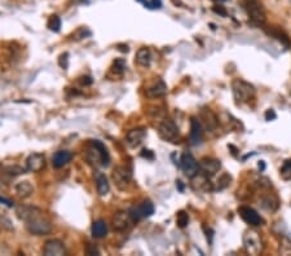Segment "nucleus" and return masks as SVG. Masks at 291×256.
Wrapping results in <instances>:
<instances>
[{
	"mask_svg": "<svg viewBox=\"0 0 291 256\" xmlns=\"http://www.w3.org/2000/svg\"><path fill=\"white\" fill-rule=\"evenodd\" d=\"M86 159L88 161L89 165L96 166V167H98V166L106 167L110 162L108 149L98 140H91L88 142L86 148Z\"/></svg>",
	"mask_w": 291,
	"mask_h": 256,
	"instance_id": "f257e3e1",
	"label": "nucleus"
},
{
	"mask_svg": "<svg viewBox=\"0 0 291 256\" xmlns=\"http://www.w3.org/2000/svg\"><path fill=\"white\" fill-rule=\"evenodd\" d=\"M26 223V229L32 236H47L52 232L51 222L43 215V211H38L35 215L27 220Z\"/></svg>",
	"mask_w": 291,
	"mask_h": 256,
	"instance_id": "f03ea898",
	"label": "nucleus"
},
{
	"mask_svg": "<svg viewBox=\"0 0 291 256\" xmlns=\"http://www.w3.org/2000/svg\"><path fill=\"white\" fill-rule=\"evenodd\" d=\"M232 89H233L234 100L240 104H247L251 100L255 98L257 91L253 84L244 79H236L232 83Z\"/></svg>",
	"mask_w": 291,
	"mask_h": 256,
	"instance_id": "7ed1b4c3",
	"label": "nucleus"
},
{
	"mask_svg": "<svg viewBox=\"0 0 291 256\" xmlns=\"http://www.w3.org/2000/svg\"><path fill=\"white\" fill-rule=\"evenodd\" d=\"M242 241H244L245 251L247 254H250V255H260L263 253L264 244H263L262 236L257 231L249 229V231L245 232Z\"/></svg>",
	"mask_w": 291,
	"mask_h": 256,
	"instance_id": "20e7f679",
	"label": "nucleus"
},
{
	"mask_svg": "<svg viewBox=\"0 0 291 256\" xmlns=\"http://www.w3.org/2000/svg\"><path fill=\"white\" fill-rule=\"evenodd\" d=\"M244 8L246 10L247 16L250 17L251 22L258 26H263L266 23V9L258 0H246L244 3Z\"/></svg>",
	"mask_w": 291,
	"mask_h": 256,
	"instance_id": "39448f33",
	"label": "nucleus"
},
{
	"mask_svg": "<svg viewBox=\"0 0 291 256\" xmlns=\"http://www.w3.org/2000/svg\"><path fill=\"white\" fill-rule=\"evenodd\" d=\"M111 179L119 190H126L132 181V171L126 166H117L111 172Z\"/></svg>",
	"mask_w": 291,
	"mask_h": 256,
	"instance_id": "423d86ee",
	"label": "nucleus"
},
{
	"mask_svg": "<svg viewBox=\"0 0 291 256\" xmlns=\"http://www.w3.org/2000/svg\"><path fill=\"white\" fill-rule=\"evenodd\" d=\"M158 135L165 141L174 142L175 140L179 139L180 132H179V127L174 120L166 118L158 124Z\"/></svg>",
	"mask_w": 291,
	"mask_h": 256,
	"instance_id": "0eeeda50",
	"label": "nucleus"
},
{
	"mask_svg": "<svg viewBox=\"0 0 291 256\" xmlns=\"http://www.w3.org/2000/svg\"><path fill=\"white\" fill-rule=\"evenodd\" d=\"M155 209L154 205H153L150 201H144L143 203H140L139 206H135L130 210V215L132 218L133 222H139V220H143V219L150 218V216L154 214Z\"/></svg>",
	"mask_w": 291,
	"mask_h": 256,
	"instance_id": "6e6552de",
	"label": "nucleus"
},
{
	"mask_svg": "<svg viewBox=\"0 0 291 256\" xmlns=\"http://www.w3.org/2000/svg\"><path fill=\"white\" fill-rule=\"evenodd\" d=\"M132 223H135L131 218L128 211H117L111 219V224L115 232H126L132 227Z\"/></svg>",
	"mask_w": 291,
	"mask_h": 256,
	"instance_id": "1a4fd4ad",
	"label": "nucleus"
},
{
	"mask_svg": "<svg viewBox=\"0 0 291 256\" xmlns=\"http://www.w3.org/2000/svg\"><path fill=\"white\" fill-rule=\"evenodd\" d=\"M179 166L184 171L185 176L188 177H193L194 175L200 172V162H197L193 155L188 152H185L181 155L180 165Z\"/></svg>",
	"mask_w": 291,
	"mask_h": 256,
	"instance_id": "9d476101",
	"label": "nucleus"
},
{
	"mask_svg": "<svg viewBox=\"0 0 291 256\" xmlns=\"http://www.w3.org/2000/svg\"><path fill=\"white\" fill-rule=\"evenodd\" d=\"M238 212H240V216L242 218V220L249 225H251V227H260V225L264 224V220H263L262 216L253 207L241 206L240 209H238Z\"/></svg>",
	"mask_w": 291,
	"mask_h": 256,
	"instance_id": "9b49d317",
	"label": "nucleus"
},
{
	"mask_svg": "<svg viewBox=\"0 0 291 256\" xmlns=\"http://www.w3.org/2000/svg\"><path fill=\"white\" fill-rule=\"evenodd\" d=\"M192 179V188L196 192H202V193H207V192H212L214 190V187H212L211 181H210V176L205 175L203 172H198V174L194 175L193 177H190Z\"/></svg>",
	"mask_w": 291,
	"mask_h": 256,
	"instance_id": "f8f14e48",
	"label": "nucleus"
},
{
	"mask_svg": "<svg viewBox=\"0 0 291 256\" xmlns=\"http://www.w3.org/2000/svg\"><path fill=\"white\" fill-rule=\"evenodd\" d=\"M146 137V130L143 127H137V128H133V130L128 131L126 136V142L127 145L130 146L131 149L139 148L141 144L144 142Z\"/></svg>",
	"mask_w": 291,
	"mask_h": 256,
	"instance_id": "ddd939ff",
	"label": "nucleus"
},
{
	"mask_svg": "<svg viewBox=\"0 0 291 256\" xmlns=\"http://www.w3.org/2000/svg\"><path fill=\"white\" fill-rule=\"evenodd\" d=\"M167 95V84L162 79H157L145 89V96L150 100L165 97Z\"/></svg>",
	"mask_w": 291,
	"mask_h": 256,
	"instance_id": "4468645a",
	"label": "nucleus"
},
{
	"mask_svg": "<svg viewBox=\"0 0 291 256\" xmlns=\"http://www.w3.org/2000/svg\"><path fill=\"white\" fill-rule=\"evenodd\" d=\"M43 254L45 256H63L66 255V247L60 240H49L43 247Z\"/></svg>",
	"mask_w": 291,
	"mask_h": 256,
	"instance_id": "2eb2a0df",
	"label": "nucleus"
},
{
	"mask_svg": "<svg viewBox=\"0 0 291 256\" xmlns=\"http://www.w3.org/2000/svg\"><path fill=\"white\" fill-rule=\"evenodd\" d=\"M45 167V157L40 153H32L26 159L27 172H40Z\"/></svg>",
	"mask_w": 291,
	"mask_h": 256,
	"instance_id": "dca6fc26",
	"label": "nucleus"
},
{
	"mask_svg": "<svg viewBox=\"0 0 291 256\" xmlns=\"http://www.w3.org/2000/svg\"><path fill=\"white\" fill-rule=\"evenodd\" d=\"M190 144L194 146L200 145L201 142L203 140V126L201 123L200 119H197V118H192L190 119Z\"/></svg>",
	"mask_w": 291,
	"mask_h": 256,
	"instance_id": "f3484780",
	"label": "nucleus"
},
{
	"mask_svg": "<svg viewBox=\"0 0 291 256\" xmlns=\"http://www.w3.org/2000/svg\"><path fill=\"white\" fill-rule=\"evenodd\" d=\"M220 168H222V163L215 158H207L206 157V158L201 159L200 162V171L210 177L218 174Z\"/></svg>",
	"mask_w": 291,
	"mask_h": 256,
	"instance_id": "a211bd4d",
	"label": "nucleus"
},
{
	"mask_svg": "<svg viewBox=\"0 0 291 256\" xmlns=\"http://www.w3.org/2000/svg\"><path fill=\"white\" fill-rule=\"evenodd\" d=\"M201 119H202V126H205L206 130L210 132H214L218 128L219 118L211 109H203L201 111Z\"/></svg>",
	"mask_w": 291,
	"mask_h": 256,
	"instance_id": "6ab92c4d",
	"label": "nucleus"
},
{
	"mask_svg": "<svg viewBox=\"0 0 291 256\" xmlns=\"http://www.w3.org/2000/svg\"><path fill=\"white\" fill-rule=\"evenodd\" d=\"M259 205L262 206L263 209L267 210V211H271V212H275L279 210L280 207V201L279 198L275 196V194L272 193H268V194H264V196L262 197V198L259 199Z\"/></svg>",
	"mask_w": 291,
	"mask_h": 256,
	"instance_id": "aec40b11",
	"label": "nucleus"
},
{
	"mask_svg": "<svg viewBox=\"0 0 291 256\" xmlns=\"http://www.w3.org/2000/svg\"><path fill=\"white\" fill-rule=\"evenodd\" d=\"M95 183L97 193L100 194V196L104 197L109 193V190H110V184H109L106 175L100 172V171L95 172Z\"/></svg>",
	"mask_w": 291,
	"mask_h": 256,
	"instance_id": "412c9836",
	"label": "nucleus"
},
{
	"mask_svg": "<svg viewBox=\"0 0 291 256\" xmlns=\"http://www.w3.org/2000/svg\"><path fill=\"white\" fill-rule=\"evenodd\" d=\"M73 159V154L67 150H60L56 154L53 155L52 158V165L54 168H62L66 165H69L70 162Z\"/></svg>",
	"mask_w": 291,
	"mask_h": 256,
	"instance_id": "4be33fe9",
	"label": "nucleus"
},
{
	"mask_svg": "<svg viewBox=\"0 0 291 256\" xmlns=\"http://www.w3.org/2000/svg\"><path fill=\"white\" fill-rule=\"evenodd\" d=\"M16 194L18 198L21 199H26L31 197L34 194V187L30 181L25 180V181H19L18 184H16Z\"/></svg>",
	"mask_w": 291,
	"mask_h": 256,
	"instance_id": "5701e85b",
	"label": "nucleus"
},
{
	"mask_svg": "<svg viewBox=\"0 0 291 256\" xmlns=\"http://www.w3.org/2000/svg\"><path fill=\"white\" fill-rule=\"evenodd\" d=\"M38 211H40V209L26 205H21L16 209L17 216H18L19 220H22V222H27V220H29L32 215H35Z\"/></svg>",
	"mask_w": 291,
	"mask_h": 256,
	"instance_id": "b1692460",
	"label": "nucleus"
},
{
	"mask_svg": "<svg viewBox=\"0 0 291 256\" xmlns=\"http://www.w3.org/2000/svg\"><path fill=\"white\" fill-rule=\"evenodd\" d=\"M26 172V168H22L19 167V166L17 165H8V166H3L1 167V176H6V179L8 180H10V179H13V177L16 176H19V175H22Z\"/></svg>",
	"mask_w": 291,
	"mask_h": 256,
	"instance_id": "393cba45",
	"label": "nucleus"
},
{
	"mask_svg": "<svg viewBox=\"0 0 291 256\" xmlns=\"http://www.w3.org/2000/svg\"><path fill=\"white\" fill-rule=\"evenodd\" d=\"M266 32L268 35H271L272 38H276L279 41H281V44H284L285 47H290L291 41L290 38H289V35L286 32H284L282 30L277 27H272V28H267Z\"/></svg>",
	"mask_w": 291,
	"mask_h": 256,
	"instance_id": "a878e982",
	"label": "nucleus"
},
{
	"mask_svg": "<svg viewBox=\"0 0 291 256\" xmlns=\"http://www.w3.org/2000/svg\"><path fill=\"white\" fill-rule=\"evenodd\" d=\"M136 62L137 65L143 67L150 66V62H152V53L149 51V48L143 47L140 48L136 53Z\"/></svg>",
	"mask_w": 291,
	"mask_h": 256,
	"instance_id": "bb28decb",
	"label": "nucleus"
},
{
	"mask_svg": "<svg viewBox=\"0 0 291 256\" xmlns=\"http://www.w3.org/2000/svg\"><path fill=\"white\" fill-rule=\"evenodd\" d=\"M108 234V225L104 220H97L92 225V236L95 238H104Z\"/></svg>",
	"mask_w": 291,
	"mask_h": 256,
	"instance_id": "cd10ccee",
	"label": "nucleus"
},
{
	"mask_svg": "<svg viewBox=\"0 0 291 256\" xmlns=\"http://www.w3.org/2000/svg\"><path fill=\"white\" fill-rule=\"evenodd\" d=\"M232 177L228 174H223L222 176L219 177L218 181H216V185L214 187V192H220V190H224L231 185Z\"/></svg>",
	"mask_w": 291,
	"mask_h": 256,
	"instance_id": "c85d7f7f",
	"label": "nucleus"
},
{
	"mask_svg": "<svg viewBox=\"0 0 291 256\" xmlns=\"http://www.w3.org/2000/svg\"><path fill=\"white\" fill-rule=\"evenodd\" d=\"M48 28L51 30V31H54V32H58L60 31L61 28V19L58 16H51L49 17V19H48V23H47Z\"/></svg>",
	"mask_w": 291,
	"mask_h": 256,
	"instance_id": "c756f323",
	"label": "nucleus"
},
{
	"mask_svg": "<svg viewBox=\"0 0 291 256\" xmlns=\"http://www.w3.org/2000/svg\"><path fill=\"white\" fill-rule=\"evenodd\" d=\"M176 222H177V225H179V228L184 229V228H187L188 224H189V215H188L185 211L177 212Z\"/></svg>",
	"mask_w": 291,
	"mask_h": 256,
	"instance_id": "7c9ffc66",
	"label": "nucleus"
},
{
	"mask_svg": "<svg viewBox=\"0 0 291 256\" xmlns=\"http://www.w3.org/2000/svg\"><path fill=\"white\" fill-rule=\"evenodd\" d=\"M280 253L282 255H291V240L288 237H282L281 246H280Z\"/></svg>",
	"mask_w": 291,
	"mask_h": 256,
	"instance_id": "2f4dec72",
	"label": "nucleus"
},
{
	"mask_svg": "<svg viewBox=\"0 0 291 256\" xmlns=\"http://www.w3.org/2000/svg\"><path fill=\"white\" fill-rule=\"evenodd\" d=\"M124 70H126V62H124V60H120V58L119 60H115L114 65L111 67V71H114L118 75H122L124 73Z\"/></svg>",
	"mask_w": 291,
	"mask_h": 256,
	"instance_id": "473e14b6",
	"label": "nucleus"
},
{
	"mask_svg": "<svg viewBox=\"0 0 291 256\" xmlns=\"http://www.w3.org/2000/svg\"><path fill=\"white\" fill-rule=\"evenodd\" d=\"M281 175L284 179H291V159L286 161L281 168Z\"/></svg>",
	"mask_w": 291,
	"mask_h": 256,
	"instance_id": "72a5a7b5",
	"label": "nucleus"
},
{
	"mask_svg": "<svg viewBox=\"0 0 291 256\" xmlns=\"http://www.w3.org/2000/svg\"><path fill=\"white\" fill-rule=\"evenodd\" d=\"M67 57H69V54L67 53H63L60 56V60H58V63H60V66L62 67V69H66L67 65H69V60H67Z\"/></svg>",
	"mask_w": 291,
	"mask_h": 256,
	"instance_id": "f704fd0d",
	"label": "nucleus"
},
{
	"mask_svg": "<svg viewBox=\"0 0 291 256\" xmlns=\"http://www.w3.org/2000/svg\"><path fill=\"white\" fill-rule=\"evenodd\" d=\"M214 12L218 13V14H220V16H223V17H225L227 14H228V13H227V10H225L224 6H222V5L214 6Z\"/></svg>",
	"mask_w": 291,
	"mask_h": 256,
	"instance_id": "c9c22d12",
	"label": "nucleus"
},
{
	"mask_svg": "<svg viewBox=\"0 0 291 256\" xmlns=\"http://www.w3.org/2000/svg\"><path fill=\"white\" fill-rule=\"evenodd\" d=\"M141 155H143L144 158L154 159V154H153V152H152V150H148V149H144L143 153H141Z\"/></svg>",
	"mask_w": 291,
	"mask_h": 256,
	"instance_id": "e433bc0d",
	"label": "nucleus"
},
{
	"mask_svg": "<svg viewBox=\"0 0 291 256\" xmlns=\"http://www.w3.org/2000/svg\"><path fill=\"white\" fill-rule=\"evenodd\" d=\"M276 118H277V115H276L275 110H272V109L266 113V119L267 120H273V119H276Z\"/></svg>",
	"mask_w": 291,
	"mask_h": 256,
	"instance_id": "4c0bfd02",
	"label": "nucleus"
},
{
	"mask_svg": "<svg viewBox=\"0 0 291 256\" xmlns=\"http://www.w3.org/2000/svg\"><path fill=\"white\" fill-rule=\"evenodd\" d=\"M0 202L4 203V205L8 206V207H13L12 201H10V199H8V198H5V197H3V196H0Z\"/></svg>",
	"mask_w": 291,
	"mask_h": 256,
	"instance_id": "58836bf2",
	"label": "nucleus"
},
{
	"mask_svg": "<svg viewBox=\"0 0 291 256\" xmlns=\"http://www.w3.org/2000/svg\"><path fill=\"white\" fill-rule=\"evenodd\" d=\"M80 1H87V0H80Z\"/></svg>",
	"mask_w": 291,
	"mask_h": 256,
	"instance_id": "ea45409f",
	"label": "nucleus"
}]
</instances>
